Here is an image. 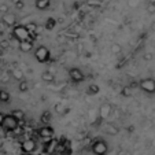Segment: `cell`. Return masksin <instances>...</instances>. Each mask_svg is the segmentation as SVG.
I'll use <instances>...</instances> for the list:
<instances>
[{
	"label": "cell",
	"instance_id": "cell-25",
	"mask_svg": "<svg viewBox=\"0 0 155 155\" xmlns=\"http://www.w3.org/2000/svg\"><path fill=\"white\" fill-rule=\"evenodd\" d=\"M51 118H52V114H51V111H44L43 115H41V122L48 124L51 121Z\"/></svg>",
	"mask_w": 155,
	"mask_h": 155
},
{
	"label": "cell",
	"instance_id": "cell-13",
	"mask_svg": "<svg viewBox=\"0 0 155 155\" xmlns=\"http://www.w3.org/2000/svg\"><path fill=\"white\" fill-rule=\"evenodd\" d=\"M135 87H136V84H130V85H125L124 88H121V96L130 97L133 95V88Z\"/></svg>",
	"mask_w": 155,
	"mask_h": 155
},
{
	"label": "cell",
	"instance_id": "cell-16",
	"mask_svg": "<svg viewBox=\"0 0 155 155\" xmlns=\"http://www.w3.org/2000/svg\"><path fill=\"white\" fill-rule=\"evenodd\" d=\"M41 80H43L44 82L51 84V82L55 81V74H54L52 71H44V73L41 74Z\"/></svg>",
	"mask_w": 155,
	"mask_h": 155
},
{
	"label": "cell",
	"instance_id": "cell-22",
	"mask_svg": "<svg viewBox=\"0 0 155 155\" xmlns=\"http://www.w3.org/2000/svg\"><path fill=\"white\" fill-rule=\"evenodd\" d=\"M110 51H111V54H114V55H120V54H122V47H121V44L114 43L111 45V48H110Z\"/></svg>",
	"mask_w": 155,
	"mask_h": 155
},
{
	"label": "cell",
	"instance_id": "cell-10",
	"mask_svg": "<svg viewBox=\"0 0 155 155\" xmlns=\"http://www.w3.org/2000/svg\"><path fill=\"white\" fill-rule=\"evenodd\" d=\"M111 113H113L111 104H108V103H103V104L100 106V108H99V120L100 121L107 120V118L111 115Z\"/></svg>",
	"mask_w": 155,
	"mask_h": 155
},
{
	"label": "cell",
	"instance_id": "cell-11",
	"mask_svg": "<svg viewBox=\"0 0 155 155\" xmlns=\"http://www.w3.org/2000/svg\"><path fill=\"white\" fill-rule=\"evenodd\" d=\"M2 22H3L6 26L14 28L15 25H17V17H15V14H12V12L8 11V12L2 15Z\"/></svg>",
	"mask_w": 155,
	"mask_h": 155
},
{
	"label": "cell",
	"instance_id": "cell-27",
	"mask_svg": "<svg viewBox=\"0 0 155 155\" xmlns=\"http://www.w3.org/2000/svg\"><path fill=\"white\" fill-rule=\"evenodd\" d=\"M146 10L148 14H155V3H148L146 7Z\"/></svg>",
	"mask_w": 155,
	"mask_h": 155
},
{
	"label": "cell",
	"instance_id": "cell-24",
	"mask_svg": "<svg viewBox=\"0 0 155 155\" xmlns=\"http://www.w3.org/2000/svg\"><path fill=\"white\" fill-rule=\"evenodd\" d=\"M11 114L14 115V117L17 118L19 122H21V121H24V118H25V113L22 111V110H18V108H17V110H12Z\"/></svg>",
	"mask_w": 155,
	"mask_h": 155
},
{
	"label": "cell",
	"instance_id": "cell-23",
	"mask_svg": "<svg viewBox=\"0 0 155 155\" xmlns=\"http://www.w3.org/2000/svg\"><path fill=\"white\" fill-rule=\"evenodd\" d=\"M18 89H19V92H28V91H29V82H28L26 80H22V81H19Z\"/></svg>",
	"mask_w": 155,
	"mask_h": 155
},
{
	"label": "cell",
	"instance_id": "cell-38",
	"mask_svg": "<svg viewBox=\"0 0 155 155\" xmlns=\"http://www.w3.org/2000/svg\"><path fill=\"white\" fill-rule=\"evenodd\" d=\"M148 3H155V0H148Z\"/></svg>",
	"mask_w": 155,
	"mask_h": 155
},
{
	"label": "cell",
	"instance_id": "cell-2",
	"mask_svg": "<svg viewBox=\"0 0 155 155\" xmlns=\"http://www.w3.org/2000/svg\"><path fill=\"white\" fill-rule=\"evenodd\" d=\"M19 125H21V122L14 117V115L12 114H6L2 128H3V130L8 132V133H12V132H14Z\"/></svg>",
	"mask_w": 155,
	"mask_h": 155
},
{
	"label": "cell",
	"instance_id": "cell-19",
	"mask_svg": "<svg viewBox=\"0 0 155 155\" xmlns=\"http://www.w3.org/2000/svg\"><path fill=\"white\" fill-rule=\"evenodd\" d=\"M11 76H12V78L18 80V81H22V80L25 78V76H24V71L21 70V69H18V68L12 69V70H11Z\"/></svg>",
	"mask_w": 155,
	"mask_h": 155
},
{
	"label": "cell",
	"instance_id": "cell-39",
	"mask_svg": "<svg viewBox=\"0 0 155 155\" xmlns=\"http://www.w3.org/2000/svg\"><path fill=\"white\" fill-rule=\"evenodd\" d=\"M2 146H3V141H2V140H0V147H2Z\"/></svg>",
	"mask_w": 155,
	"mask_h": 155
},
{
	"label": "cell",
	"instance_id": "cell-34",
	"mask_svg": "<svg viewBox=\"0 0 155 155\" xmlns=\"http://www.w3.org/2000/svg\"><path fill=\"white\" fill-rule=\"evenodd\" d=\"M4 117H6V114H3V113H0V126L3 125V121H4Z\"/></svg>",
	"mask_w": 155,
	"mask_h": 155
},
{
	"label": "cell",
	"instance_id": "cell-12",
	"mask_svg": "<svg viewBox=\"0 0 155 155\" xmlns=\"http://www.w3.org/2000/svg\"><path fill=\"white\" fill-rule=\"evenodd\" d=\"M33 43L32 40H25V41H19V50L22 52H30L33 50Z\"/></svg>",
	"mask_w": 155,
	"mask_h": 155
},
{
	"label": "cell",
	"instance_id": "cell-40",
	"mask_svg": "<svg viewBox=\"0 0 155 155\" xmlns=\"http://www.w3.org/2000/svg\"><path fill=\"white\" fill-rule=\"evenodd\" d=\"M0 62H2V55H0Z\"/></svg>",
	"mask_w": 155,
	"mask_h": 155
},
{
	"label": "cell",
	"instance_id": "cell-9",
	"mask_svg": "<svg viewBox=\"0 0 155 155\" xmlns=\"http://www.w3.org/2000/svg\"><path fill=\"white\" fill-rule=\"evenodd\" d=\"M37 135L40 136L41 139H44V140H50L54 136V128L50 125H44L37 130Z\"/></svg>",
	"mask_w": 155,
	"mask_h": 155
},
{
	"label": "cell",
	"instance_id": "cell-31",
	"mask_svg": "<svg viewBox=\"0 0 155 155\" xmlns=\"http://www.w3.org/2000/svg\"><path fill=\"white\" fill-rule=\"evenodd\" d=\"M14 6H15V8H17V10H22V8L25 7V3L22 2V0H19V2H17Z\"/></svg>",
	"mask_w": 155,
	"mask_h": 155
},
{
	"label": "cell",
	"instance_id": "cell-21",
	"mask_svg": "<svg viewBox=\"0 0 155 155\" xmlns=\"http://www.w3.org/2000/svg\"><path fill=\"white\" fill-rule=\"evenodd\" d=\"M10 94L7 91H4V89H0V102L2 103H8L10 102Z\"/></svg>",
	"mask_w": 155,
	"mask_h": 155
},
{
	"label": "cell",
	"instance_id": "cell-17",
	"mask_svg": "<svg viewBox=\"0 0 155 155\" xmlns=\"http://www.w3.org/2000/svg\"><path fill=\"white\" fill-rule=\"evenodd\" d=\"M99 92H100L99 85H96V84L88 85V88H87V95H89V96H94V95H97Z\"/></svg>",
	"mask_w": 155,
	"mask_h": 155
},
{
	"label": "cell",
	"instance_id": "cell-37",
	"mask_svg": "<svg viewBox=\"0 0 155 155\" xmlns=\"http://www.w3.org/2000/svg\"><path fill=\"white\" fill-rule=\"evenodd\" d=\"M11 2H12V3L15 4V3H17V2H19V0H11Z\"/></svg>",
	"mask_w": 155,
	"mask_h": 155
},
{
	"label": "cell",
	"instance_id": "cell-20",
	"mask_svg": "<svg viewBox=\"0 0 155 155\" xmlns=\"http://www.w3.org/2000/svg\"><path fill=\"white\" fill-rule=\"evenodd\" d=\"M106 132H107L108 135L115 136V135H118V133H120V129H118L117 126H114L113 124H107V126H106Z\"/></svg>",
	"mask_w": 155,
	"mask_h": 155
},
{
	"label": "cell",
	"instance_id": "cell-26",
	"mask_svg": "<svg viewBox=\"0 0 155 155\" xmlns=\"http://www.w3.org/2000/svg\"><path fill=\"white\" fill-rule=\"evenodd\" d=\"M25 26L28 28V30H29V33H37V24L36 22H29V24H26Z\"/></svg>",
	"mask_w": 155,
	"mask_h": 155
},
{
	"label": "cell",
	"instance_id": "cell-35",
	"mask_svg": "<svg viewBox=\"0 0 155 155\" xmlns=\"http://www.w3.org/2000/svg\"><path fill=\"white\" fill-rule=\"evenodd\" d=\"M135 130V126L132 125V126H128V132H133Z\"/></svg>",
	"mask_w": 155,
	"mask_h": 155
},
{
	"label": "cell",
	"instance_id": "cell-6",
	"mask_svg": "<svg viewBox=\"0 0 155 155\" xmlns=\"http://www.w3.org/2000/svg\"><path fill=\"white\" fill-rule=\"evenodd\" d=\"M59 141L58 139H50V140H45V143H44V154H47V155H52L56 152V148H58L59 146Z\"/></svg>",
	"mask_w": 155,
	"mask_h": 155
},
{
	"label": "cell",
	"instance_id": "cell-7",
	"mask_svg": "<svg viewBox=\"0 0 155 155\" xmlns=\"http://www.w3.org/2000/svg\"><path fill=\"white\" fill-rule=\"evenodd\" d=\"M69 78L73 82H82L85 80V74L82 73V70L81 69H78V68H71V69H69Z\"/></svg>",
	"mask_w": 155,
	"mask_h": 155
},
{
	"label": "cell",
	"instance_id": "cell-41",
	"mask_svg": "<svg viewBox=\"0 0 155 155\" xmlns=\"http://www.w3.org/2000/svg\"><path fill=\"white\" fill-rule=\"evenodd\" d=\"M2 155H8V154H2Z\"/></svg>",
	"mask_w": 155,
	"mask_h": 155
},
{
	"label": "cell",
	"instance_id": "cell-8",
	"mask_svg": "<svg viewBox=\"0 0 155 155\" xmlns=\"http://www.w3.org/2000/svg\"><path fill=\"white\" fill-rule=\"evenodd\" d=\"M37 150V143L33 139H26L21 143V151L22 152H28V154H33Z\"/></svg>",
	"mask_w": 155,
	"mask_h": 155
},
{
	"label": "cell",
	"instance_id": "cell-4",
	"mask_svg": "<svg viewBox=\"0 0 155 155\" xmlns=\"http://www.w3.org/2000/svg\"><path fill=\"white\" fill-rule=\"evenodd\" d=\"M91 150L94 152V155H107L108 152V146L103 139H97L92 143Z\"/></svg>",
	"mask_w": 155,
	"mask_h": 155
},
{
	"label": "cell",
	"instance_id": "cell-36",
	"mask_svg": "<svg viewBox=\"0 0 155 155\" xmlns=\"http://www.w3.org/2000/svg\"><path fill=\"white\" fill-rule=\"evenodd\" d=\"M21 155H32V154H28V152H21Z\"/></svg>",
	"mask_w": 155,
	"mask_h": 155
},
{
	"label": "cell",
	"instance_id": "cell-30",
	"mask_svg": "<svg viewBox=\"0 0 155 155\" xmlns=\"http://www.w3.org/2000/svg\"><path fill=\"white\" fill-rule=\"evenodd\" d=\"M87 3H88V6H91V7H99L100 6L99 0H88Z\"/></svg>",
	"mask_w": 155,
	"mask_h": 155
},
{
	"label": "cell",
	"instance_id": "cell-28",
	"mask_svg": "<svg viewBox=\"0 0 155 155\" xmlns=\"http://www.w3.org/2000/svg\"><path fill=\"white\" fill-rule=\"evenodd\" d=\"M11 77H12V76H11V71H10V73H3L2 76H0V81L7 82L10 78H11Z\"/></svg>",
	"mask_w": 155,
	"mask_h": 155
},
{
	"label": "cell",
	"instance_id": "cell-14",
	"mask_svg": "<svg viewBox=\"0 0 155 155\" xmlns=\"http://www.w3.org/2000/svg\"><path fill=\"white\" fill-rule=\"evenodd\" d=\"M35 6L37 10H47L48 7L51 6V0H36L35 2Z\"/></svg>",
	"mask_w": 155,
	"mask_h": 155
},
{
	"label": "cell",
	"instance_id": "cell-32",
	"mask_svg": "<svg viewBox=\"0 0 155 155\" xmlns=\"http://www.w3.org/2000/svg\"><path fill=\"white\" fill-rule=\"evenodd\" d=\"M0 12H3V14L8 12V6L7 4H0Z\"/></svg>",
	"mask_w": 155,
	"mask_h": 155
},
{
	"label": "cell",
	"instance_id": "cell-29",
	"mask_svg": "<svg viewBox=\"0 0 155 155\" xmlns=\"http://www.w3.org/2000/svg\"><path fill=\"white\" fill-rule=\"evenodd\" d=\"M10 47V41L8 40H2L0 41V48L2 50H7Z\"/></svg>",
	"mask_w": 155,
	"mask_h": 155
},
{
	"label": "cell",
	"instance_id": "cell-3",
	"mask_svg": "<svg viewBox=\"0 0 155 155\" xmlns=\"http://www.w3.org/2000/svg\"><path fill=\"white\" fill-rule=\"evenodd\" d=\"M35 58H36V61L40 62V63H47L51 59V52L45 45H40V47H37L35 51Z\"/></svg>",
	"mask_w": 155,
	"mask_h": 155
},
{
	"label": "cell",
	"instance_id": "cell-15",
	"mask_svg": "<svg viewBox=\"0 0 155 155\" xmlns=\"http://www.w3.org/2000/svg\"><path fill=\"white\" fill-rule=\"evenodd\" d=\"M54 110H55V113L59 115H63L69 111V108L66 107V104H63V103H56V104L54 106Z\"/></svg>",
	"mask_w": 155,
	"mask_h": 155
},
{
	"label": "cell",
	"instance_id": "cell-1",
	"mask_svg": "<svg viewBox=\"0 0 155 155\" xmlns=\"http://www.w3.org/2000/svg\"><path fill=\"white\" fill-rule=\"evenodd\" d=\"M12 37L19 43V41L30 40V33L25 25H15V26L12 28Z\"/></svg>",
	"mask_w": 155,
	"mask_h": 155
},
{
	"label": "cell",
	"instance_id": "cell-5",
	"mask_svg": "<svg viewBox=\"0 0 155 155\" xmlns=\"http://www.w3.org/2000/svg\"><path fill=\"white\" fill-rule=\"evenodd\" d=\"M139 88L147 95H155V80L154 78H143L139 81Z\"/></svg>",
	"mask_w": 155,
	"mask_h": 155
},
{
	"label": "cell",
	"instance_id": "cell-33",
	"mask_svg": "<svg viewBox=\"0 0 155 155\" xmlns=\"http://www.w3.org/2000/svg\"><path fill=\"white\" fill-rule=\"evenodd\" d=\"M143 59H144V61H147V62H150V61L152 59V54H150V52L144 54V55H143Z\"/></svg>",
	"mask_w": 155,
	"mask_h": 155
},
{
	"label": "cell",
	"instance_id": "cell-18",
	"mask_svg": "<svg viewBox=\"0 0 155 155\" xmlns=\"http://www.w3.org/2000/svg\"><path fill=\"white\" fill-rule=\"evenodd\" d=\"M55 26H56V19H55V18L50 17V18H47V19H45L44 28H45L47 30H54V29H55Z\"/></svg>",
	"mask_w": 155,
	"mask_h": 155
}]
</instances>
